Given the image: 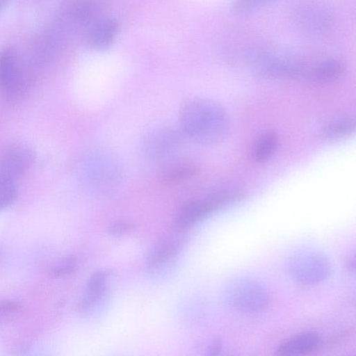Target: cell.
Here are the masks:
<instances>
[{
    "label": "cell",
    "mask_w": 356,
    "mask_h": 356,
    "mask_svg": "<svg viewBox=\"0 0 356 356\" xmlns=\"http://www.w3.org/2000/svg\"><path fill=\"white\" fill-rule=\"evenodd\" d=\"M179 121L184 136L204 145H215L225 141L231 129L225 107L207 98L185 100L179 108Z\"/></svg>",
    "instance_id": "cell-1"
},
{
    "label": "cell",
    "mask_w": 356,
    "mask_h": 356,
    "mask_svg": "<svg viewBox=\"0 0 356 356\" xmlns=\"http://www.w3.org/2000/svg\"><path fill=\"white\" fill-rule=\"evenodd\" d=\"M249 68L259 76L266 78L294 77L305 74L303 63L270 48L257 47L244 54Z\"/></svg>",
    "instance_id": "cell-2"
},
{
    "label": "cell",
    "mask_w": 356,
    "mask_h": 356,
    "mask_svg": "<svg viewBox=\"0 0 356 356\" xmlns=\"http://www.w3.org/2000/svg\"><path fill=\"white\" fill-rule=\"evenodd\" d=\"M31 83V72L17 52L8 47L0 52V96L7 102L20 99Z\"/></svg>",
    "instance_id": "cell-3"
},
{
    "label": "cell",
    "mask_w": 356,
    "mask_h": 356,
    "mask_svg": "<svg viewBox=\"0 0 356 356\" xmlns=\"http://www.w3.org/2000/svg\"><path fill=\"white\" fill-rule=\"evenodd\" d=\"M292 278L303 285H315L325 280L332 272V264L323 252L304 248L293 252L288 260Z\"/></svg>",
    "instance_id": "cell-4"
},
{
    "label": "cell",
    "mask_w": 356,
    "mask_h": 356,
    "mask_svg": "<svg viewBox=\"0 0 356 356\" xmlns=\"http://www.w3.org/2000/svg\"><path fill=\"white\" fill-rule=\"evenodd\" d=\"M225 298L234 309L248 314L262 311L270 300L269 294L262 285L247 279L231 282L226 289Z\"/></svg>",
    "instance_id": "cell-5"
},
{
    "label": "cell",
    "mask_w": 356,
    "mask_h": 356,
    "mask_svg": "<svg viewBox=\"0 0 356 356\" xmlns=\"http://www.w3.org/2000/svg\"><path fill=\"white\" fill-rule=\"evenodd\" d=\"M184 136L180 129L169 126L158 127L143 137L140 149L148 159L163 161L176 155L182 145Z\"/></svg>",
    "instance_id": "cell-6"
},
{
    "label": "cell",
    "mask_w": 356,
    "mask_h": 356,
    "mask_svg": "<svg viewBox=\"0 0 356 356\" xmlns=\"http://www.w3.org/2000/svg\"><path fill=\"white\" fill-rule=\"evenodd\" d=\"M240 195L238 192L223 191L188 204L181 210L177 218L178 229H187L218 209L237 200Z\"/></svg>",
    "instance_id": "cell-7"
},
{
    "label": "cell",
    "mask_w": 356,
    "mask_h": 356,
    "mask_svg": "<svg viewBox=\"0 0 356 356\" xmlns=\"http://www.w3.org/2000/svg\"><path fill=\"white\" fill-rule=\"evenodd\" d=\"M35 159L33 149L25 144L11 145L0 152V180L14 181L24 175Z\"/></svg>",
    "instance_id": "cell-8"
},
{
    "label": "cell",
    "mask_w": 356,
    "mask_h": 356,
    "mask_svg": "<svg viewBox=\"0 0 356 356\" xmlns=\"http://www.w3.org/2000/svg\"><path fill=\"white\" fill-rule=\"evenodd\" d=\"M197 172V167L193 161L175 155L161 161L157 175L162 183L173 185L190 179Z\"/></svg>",
    "instance_id": "cell-9"
},
{
    "label": "cell",
    "mask_w": 356,
    "mask_h": 356,
    "mask_svg": "<svg viewBox=\"0 0 356 356\" xmlns=\"http://www.w3.org/2000/svg\"><path fill=\"white\" fill-rule=\"evenodd\" d=\"M119 28L118 22L114 19L97 20L85 34V44L89 49L95 51H105L112 45Z\"/></svg>",
    "instance_id": "cell-10"
},
{
    "label": "cell",
    "mask_w": 356,
    "mask_h": 356,
    "mask_svg": "<svg viewBox=\"0 0 356 356\" xmlns=\"http://www.w3.org/2000/svg\"><path fill=\"white\" fill-rule=\"evenodd\" d=\"M331 22L329 9L318 2L304 5L299 12L298 22L301 28L310 34L324 33L330 27Z\"/></svg>",
    "instance_id": "cell-11"
},
{
    "label": "cell",
    "mask_w": 356,
    "mask_h": 356,
    "mask_svg": "<svg viewBox=\"0 0 356 356\" xmlns=\"http://www.w3.org/2000/svg\"><path fill=\"white\" fill-rule=\"evenodd\" d=\"M321 344V337L315 331H307L291 337L282 343L276 354L282 356L299 355L309 353Z\"/></svg>",
    "instance_id": "cell-12"
},
{
    "label": "cell",
    "mask_w": 356,
    "mask_h": 356,
    "mask_svg": "<svg viewBox=\"0 0 356 356\" xmlns=\"http://www.w3.org/2000/svg\"><path fill=\"white\" fill-rule=\"evenodd\" d=\"M346 71L344 63L337 59L322 61L309 69L306 74L311 80L317 83H328L342 76Z\"/></svg>",
    "instance_id": "cell-13"
},
{
    "label": "cell",
    "mask_w": 356,
    "mask_h": 356,
    "mask_svg": "<svg viewBox=\"0 0 356 356\" xmlns=\"http://www.w3.org/2000/svg\"><path fill=\"white\" fill-rule=\"evenodd\" d=\"M108 273L107 270H98L91 275L88 283L86 295L78 306L80 312L89 310L104 294Z\"/></svg>",
    "instance_id": "cell-14"
},
{
    "label": "cell",
    "mask_w": 356,
    "mask_h": 356,
    "mask_svg": "<svg viewBox=\"0 0 356 356\" xmlns=\"http://www.w3.org/2000/svg\"><path fill=\"white\" fill-rule=\"evenodd\" d=\"M279 138L274 131L264 134L257 140L253 149L252 156L257 163L268 161L275 152L278 145Z\"/></svg>",
    "instance_id": "cell-15"
},
{
    "label": "cell",
    "mask_w": 356,
    "mask_h": 356,
    "mask_svg": "<svg viewBox=\"0 0 356 356\" xmlns=\"http://www.w3.org/2000/svg\"><path fill=\"white\" fill-rule=\"evenodd\" d=\"M101 8L102 4L97 0H76L72 6V14L81 22H95Z\"/></svg>",
    "instance_id": "cell-16"
},
{
    "label": "cell",
    "mask_w": 356,
    "mask_h": 356,
    "mask_svg": "<svg viewBox=\"0 0 356 356\" xmlns=\"http://www.w3.org/2000/svg\"><path fill=\"white\" fill-rule=\"evenodd\" d=\"M355 129V120L341 118L327 124L323 129V135L328 140H335L350 135Z\"/></svg>",
    "instance_id": "cell-17"
},
{
    "label": "cell",
    "mask_w": 356,
    "mask_h": 356,
    "mask_svg": "<svg viewBox=\"0 0 356 356\" xmlns=\"http://www.w3.org/2000/svg\"><path fill=\"white\" fill-rule=\"evenodd\" d=\"M181 243L177 241H167L158 247L148 259V266L155 267L167 261L180 249Z\"/></svg>",
    "instance_id": "cell-18"
},
{
    "label": "cell",
    "mask_w": 356,
    "mask_h": 356,
    "mask_svg": "<svg viewBox=\"0 0 356 356\" xmlns=\"http://www.w3.org/2000/svg\"><path fill=\"white\" fill-rule=\"evenodd\" d=\"M17 197L16 182L0 180V211L12 206Z\"/></svg>",
    "instance_id": "cell-19"
},
{
    "label": "cell",
    "mask_w": 356,
    "mask_h": 356,
    "mask_svg": "<svg viewBox=\"0 0 356 356\" xmlns=\"http://www.w3.org/2000/svg\"><path fill=\"white\" fill-rule=\"evenodd\" d=\"M273 0H235L231 6L232 11L236 15L251 13L271 2Z\"/></svg>",
    "instance_id": "cell-20"
},
{
    "label": "cell",
    "mask_w": 356,
    "mask_h": 356,
    "mask_svg": "<svg viewBox=\"0 0 356 356\" xmlns=\"http://www.w3.org/2000/svg\"><path fill=\"white\" fill-rule=\"evenodd\" d=\"M21 309L19 304L14 302L0 303V323L9 318Z\"/></svg>",
    "instance_id": "cell-21"
},
{
    "label": "cell",
    "mask_w": 356,
    "mask_h": 356,
    "mask_svg": "<svg viewBox=\"0 0 356 356\" xmlns=\"http://www.w3.org/2000/svg\"><path fill=\"white\" fill-rule=\"evenodd\" d=\"M134 228V225L129 222L120 221L113 224L108 229L110 235L114 236H123L129 232Z\"/></svg>",
    "instance_id": "cell-22"
},
{
    "label": "cell",
    "mask_w": 356,
    "mask_h": 356,
    "mask_svg": "<svg viewBox=\"0 0 356 356\" xmlns=\"http://www.w3.org/2000/svg\"><path fill=\"white\" fill-rule=\"evenodd\" d=\"M75 266L76 259L70 257L55 270V274L62 275L69 273L74 270Z\"/></svg>",
    "instance_id": "cell-23"
},
{
    "label": "cell",
    "mask_w": 356,
    "mask_h": 356,
    "mask_svg": "<svg viewBox=\"0 0 356 356\" xmlns=\"http://www.w3.org/2000/svg\"><path fill=\"white\" fill-rule=\"evenodd\" d=\"M221 348V343L218 341H216L213 342V343L211 345L210 348V354L215 355L217 354L218 351H220Z\"/></svg>",
    "instance_id": "cell-24"
},
{
    "label": "cell",
    "mask_w": 356,
    "mask_h": 356,
    "mask_svg": "<svg viewBox=\"0 0 356 356\" xmlns=\"http://www.w3.org/2000/svg\"><path fill=\"white\" fill-rule=\"evenodd\" d=\"M8 0H0V12L6 7Z\"/></svg>",
    "instance_id": "cell-25"
}]
</instances>
